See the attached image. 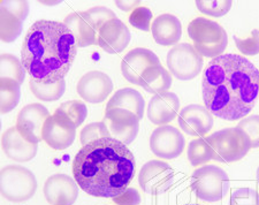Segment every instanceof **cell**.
I'll list each match as a JSON object with an SVG mask.
<instances>
[{
  "label": "cell",
  "instance_id": "f546056e",
  "mask_svg": "<svg viewBox=\"0 0 259 205\" xmlns=\"http://www.w3.org/2000/svg\"><path fill=\"white\" fill-rule=\"evenodd\" d=\"M56 112L68 118L76 128L84 122L88 116V107L81 100H68L62 103Z\"/></svg>",
  "mask_w": 259,
  "mask_h": 205
},
{
  "label": "cell",
  "instance_id": "d6a6232c",
  "mask_svg": "<svg viewBox=\"0 0 259 205\" xmlns=\"http://www.w3.org/2000/svg\"><path fill=\"white\" fill-rule=\"evenodd\" d=\"M236 48L244 56H257L259 53V30L253 29L249 37L241 38V37L234 36Z\"/></svg>",
  "mask_w": 259,
  "mask_h": 205
},
{
  "label": "cell",
  "instance_id": "d6986e66",
  "mask_svg": "<svg viewBox=\"0 0 259 205\" xmlns=\"http://www.w3.org/2000/svg\"><path fill=\"white\" fill-rule=\"evenodd\" d=\"M180 110V99L174 93L167 91L154 95L148 106V119L156 126H165L172 122Z\"/></svg>",
  "mask_w": 259,
  "mask_h": 205
},
{
  "label": "cell",
  "instance_id": "9c48e42d",
  "mask_svg": "<svg viewBox=\"0 0 259 205\" xmlns=\"http://www.w3.org/2000/svg\"><path fill=\"white\" fill-rule=\"evenodd\" d=\"M139 183L146 194H165L174 183V171L165 161L150 160L142 166Z\"/></svg>",
  "mask_w": 259,
  "mask_h": 205
},
{
  "label": "cell",
  "instance_id": "7c38bea8",
  "mask_svg": "<svg viewBox=\"0 0 259 205\" xmlns=\"http://www.w3.org/2000/svg\"><path fill=\"white\" fill-rule=\"evenodd\" d=\"M150 149L158 158L175 159L185 150V137L173 126H159L150 137Z\"/></svg>",
  "mask_w": 259,
  "mask_h": 205
},
{
  "label": "cell",
  "instance_id": "d4e9b609",
  "mask_svg": "<svg viewBox=\"0 0 259 205\" xmlns=\"http://www.w3.org/2000/svg\"><path fill=\"white\" fill-rule=\"evenodd\" d=\"M21 85L12 78H0V112L6 114L18 106L21 98Z\"/></svg>",
  "mask_w": 259,
  "mask_h": 205
},
{
  "label": "cell",
  "instance_id": "e0dca14e",
  "mask_svg": "<svg viewBox=\"0 0 259 205\" xmlns=\"http://www.w3.org/2000/svg\"><path fill=\"white\" fill-rule=\"evenodd\" d=\"M160 65L159 58L151 50L137 48L129 51L121 62V70L124 78L133 85L140 86L143 73L150 67Z\"/></svg>",
  "mask_w": 259,
  "mask_h": 205
},
{
  "label": "cell",
  "instance_id": "ab89813d",
  "mask_svg": "<svg viewBox=\"0 0 259 205\" xmlns=\"http://www.w3.org/2000/svg\"><path fill=\"white\" fill-rule=\"evenodd\" d=\"M140 4L141 2H139V0H135V2H120V0H118V2H115V5L123 12H133L137 7H140Z\"/></svg>",
  "mask_w": 259,
  "mask_h": 205
},
{
  "label": "cell",
  "instance_id": "52a82bcc",
  "mask_svg": "<svg viewBox=\"0 0 259 205\" xmlns=\"http://www.w3.org/2000/svg\"><path fill=\"white\" fill-rule=\"evenodd\" d=\"M37 190V181L31 171L20 165H7L0 173V191L4 198L19 203L30 199Z\"/></svg>",
  "mask_w": 259,
  "mask_h": 205
},
{
  "label": "cell",
  "instance_id": "8992f818",
  "mask_svg": "<svg viewBox=\"0 0 259 205\" xmlns=\"http://www.w3.org/2000/svg\"><path fill=\"white\" fill-rule=\"evenodd\" d=\"M190 187L199 199L218 202L229 189V178L223 169L215 165H204L191 174Z\"/></svg>",
  "mask_w": 259,
  "mask_h": 205
},
{
  "label": "cell",
  "instance_id": "f35d334b",
  "mask_svg": "<svg viewBox=\"0 0 259 205\" xmlns=\"http://www.w3.org/2000/svg\"><path fill=\"white\" fill-rule=\"evenodd\" d=\"M113 200L119 205H139L141 203V196L135 188H127L126 191L113 198Z\"/></svg>",
  "mask_w": 259,
  "mask_h": 205
},
{
  "label": "cell",
  "instance_id": "ba28073f",
  "mask_svg": "<svg viewBox=\"0 0 259 205\" xmlns=\"http://www.w3.org/2000/svg\"><path fill=\"white\" fill-rule=\"evenodd\" d=\"M166 64L173 76L181 81H189L199 75L203 67V58L196 51L194 45L182 43L169 50Z\"/></svg>",
  "mask_w": 259,
  "mask_h": 205
},
{
  "label": "cell",
  "instance_id": "f1b7e54d",
  "mask_svg": "<svg viewBox=\"0 0 259 205\" xmlns=\"http://www.w3.org/2000/svg\"><path fill=\"white\" fill-rule=\"evenodd\" d=\"M29 87L36 98L44 100V102H54L64 96L66 91V81L62 79L56 85H41V83L36 82L35 79H30Z\"/></svg>",
  "mask_w": 259,
  "mask_h": 205
},
{
  "label": "cell",
  "instance_id": "e575fe53",
  "mask_svg": "<svg viewBox=\"0 0 259 205\" xmlns=\"http://www.w3.org/2000/svg\"><path fill=\"white\" fill-rule=\"evenodd\" d=\"M152 21V12L150 8L140 6L136 10H134L131 16H129V22L133 27L140 29L142 31H149L151 29Z\"/></svg>",
  "mask_w": 259,
  "mask_h": 205
},
{
  "label": "cell",
  "instance_id": "b9f144b4",
  "mask_svg": "<svg viewBox=\"0 0 259 205\" xmlns=\"http://www.w3.org/2000/svg\"><path fill=\"white\" fill-rule=\"evenodd\" d=\"M257 183L259 185V167L257 169Z\"/></svg>",
  "mask_w": 259,
  "mask_h": 205
},
{
  "label": "cell",
  "instance_id": "44dd1931",
  "mask_svg": "<svg viewBox=\"0 0 259 205\" xmlns=\"http://www.w3.org/2000/svg\"><path fill=\"white\" fill-rule=\"evenodd\" d=\"M64 23L73 33L77 48H87L98 44V31L85 12H74L64 20Z\"/></svg>",
  "mask_w": 259,
  "mask_h": 205
},
{
  "label": "cell",
  "instance_id": "5bb4252c",
  "mask_svg": "<svg viewBox=\"0 0 259 205\" xmlns=\"http://www.w3.org/2000/svg\"><path fill=\"white\" fill-rule=\"evenodd\" d=\"M113 90V82L107 74L91 70L83 75L77 83V94L87 103L99 104Z\"/></svg>",
  "mask_w": 259,
  "mask_h": 205
},
{
  "label": "cell",
  "instance_id": "2e32d148",
  "mask_svg": "<svg viewBox=\"0 0 259 205\" xmlns=\"http://www.w3.org/2000/svg\"><path fill=\"white\" fill-rule=\"evenodd\" d=\"M179 126L190 136H204L211 131L214 121L205 106L191 104L183 107L178 116Z\"/></svg>",
  "mask_w": 259,
  "mask_h": 205
},
{
  "label": "cell",
  "instance_id": "30bf717a",
  "mask_svg": "<svg viewBox=\"0 0 259 205\" xmlns=\"http://www.w3.org/2000/svg\"><path fill=\"white\" fill-rule=\"evenodd\" d=\"M50 116L49 110L41 104H29L19 112L16 128L27 141L38 144L43 141V128Z\"/></svg>",
  "mask_w": 259,
  "mask_h": 205
},
{
  "label": "cell",
  "instance_id": "d590c367",
  "mask_svg": "<svg viewBox=\"0 0 259 205\" xmlns=\"http://www.w3.org/2000/svg\"><path fill=\"white\" fill-rule=\"evenodd\" d=\"M87 13L91 19V22L94 23L96 30L98 32L106 22L116 19V15L114 12L110 10V8L104 7V6H96V7L90 8V10L87 11Z\"/></svg>",
  "mask_w": 259,
  "mask_h": 205
},
{
  "label": "cell",
  "instance_id": "277c9868",
  "mask_svg": "<svg viewBox=\"0 0 259 205\" xmlns=\"http://www.w3.org/2000/svg\"><path fill=\"white\" fill-rule=\"evenodd\" d=\"M188 35L194 48L200 56L214 58L221 56L228 45V36L225 29L215 21L196 18L188 26Z\"/></svg>",
  "mask_w": 259,
  "mask_h": 205
},
{
  "label": "cell",
  "instance_id": "836d02e7",
  "mask_svg": "<svg viewBox=\"0 0 259 205\" xmlns=\"http://www.w3.org/2000/svg\"><path fill=\"white\" fill-rule=\"evenodd\" d=\"M236 127L248 135L251 149L259 148V115H250L249 118L240 120Z\"/></svg>",
  "mask_w": 259,
  "mask_h": 205
},
{
  "label": "cell",
  "instance_id": "74e56055",
  "mask_svg": "<svg viewBox=\"0 0 259 205\" xmlns=\"http://www.w3.org/2000/svg\"><path fill=\"white\" fill-rule=\"evenodd\" d=\"M0 8H4L10 12L16 18L24 21L29 14V3L28 2H4L0 3Z\"/></svg>",
  "mask_w": 259,
  "mask_h": 205
},
{
  "label": "cell",
  "instance_id": "484cf974",
  "mask_svg": "<svg viewBox=\"0 0 259 205\" xmlns=\"http://www.w3.org/2000/svg\"><path fill=\"white\" fill-rule=\"evenodd\" d=\"M23 21L0 8V37L4 43H13L22 32Z\"/></svg>",
  "mask_w": 259,
  "mask_h": 205
},
{
  "label": "cell",
  "instance_id": "ac0fdd59",
  "mask_svg": "<svg viewBox=\"0 0 259 205\" xmlns=\"http://www.w3.org/2000/svg\"><path fill=\"white\" fill-rule=\"evenodd\" d=\"M131 30L118 18L106 22L98 32V45L110 54L121 53L131 43Z\"/></svg>",
  "mask_w": 259,
  "mask_h": 205
},
{
  "label": "cell",
  "instance_id": "6da1fadb",
  "mask_svg": "<svg viewBox=\"0 0 259 205\" xmlns=\"http://www.w3.org/2000/svg\"><path fill=\"white\" fill-rule=\"evenodd\" d=\"M202 95L212 115L226 121L242 120L259 98V70L239 54H221L207 64Z\"/></svg>",
  "mask_w": 259,
  "mask_h": 205
},
{
  "label": "cell",
  "instance_id": "1f68e13d",
  "mask_svg": "<svg viewBox=\"0 0 259 205\" xmlns=\"http://www.w3.org/2000/svg\"><path fill=\"white\" fill-rule=\"evenodd\" d=\"M104 137H111V135L106 124L103 121V122H93L87 125V126L82 129L80 139L82 145H85L88 143H90V142L104 139Z\"/></svg>",
  "mask_w": 259,
  "mask_h": 205
},
{
  "label": "cell",
  "instance_id": "8fae6325",
  "mask_svg": "<svg viewBox=\"0 0 259 205\" xmlns=\"http://www.w3.org/2000/svg\"><path fill=\"white\" fill-rule=\"evenodd\" d=\"M140 118L133 112L122 108H112L105 113L104 122L113 139L124 145L132 144L137 137L140 129Z\"/></svg>",
  "mask_w": 259,
  "mask_h": 205
},
{
  "label": "cell",
  "instance_id": "ffe728a7",
  "mask_svg": "<svg viewBox=\"0 0 259 205\" xmlns=\"http://www.w3.org/2000/svg\"><path fill=\"white\" fill-rule=\"evenodd\" d=\"M3 150L8 158L18 162L32 160L38 151V144L31 143L21 135L16 126L8 128L3 134Z\"/></svg>",
  "mask_w": 259,
  "mask_h": 205
},
{
  "label": "cell",
  "instance_id": "9a60e30c",
  "mask_svg": "<svg viewBox=\"0 0 259 205\" xmlns=\"http://www.w3.org/2000/svg\"><path fill=\"white\" fill-rule=\"evenodd\" d=\"M43 192L50 205H73L78 197V188L75 180L61 173L48 178Z\"/></svg>",
  "mask_w": 259,
  "mask_h": 205
},
{
  "label": "cell",
  "instance_id": "83f0119b",
  "mask_svg": "<svg viewBox=\"0 0 259 205\" xmlns=\"http://www.w3.org/2000/svg\"><path fill=\"white\" fill-rule=\"evenodd\" d=\"M0 74L2 78H12L22 85L26 76V69L22 61L14 54L3 53L0 57Z\"/></svg>",
  "mask_w": 259,
  "mask_h": 205
},
{
  "label": "cell",
  "instance_id": "cb8c5ba5",
  "mask_svg": "<svg viewBox=\"0 0 259 205\" xmlns=\"http://www.w3.org/2000/svg\"><path fill=\"white\" fill-rule=\"evenodd\" d=\"M172 83L173 79L170 74L160 64L150 67L145 70L141 77L140 86L149 94L159 95L167 93L172 87Z\"/></svg>",
  "mask_w": 259,
  "mask_h": 205
},
{
  "label": "cell",
  "instance_id": "3957f363",
  "mask_svg": "<svg viewBox=\"0 0 259 205\" xmlns=\"http://www.w3.org/2000/svg\"><path fill=\"white\" fill-rule=\"evenodd\" d=\"M77 44L64 22L36 21L24 37L21 61L31 79L56 85L65 79L77 56Z\"/></svg>",
  "mask_w": 259,
  "mask_h": 205
},
{
  "label": "cell",
  "instance_id": "8d00e7d4",
  "mask_svg": "<svg viewBox=\"0 0 259 205\" xmlns=\"http://www.w3.org/2000/svg\"><path fill=\"white\" fill-rule=\"evenodd\" d=\"M231 205H259V192L251 188H240L232 192Z\"/></svg>",
  "mask_w": 259,
  "mask_h": 205
},
{
  "label": "cell",
  "instance_id": "4dcf8cb0",
  "mask_svg": "<svg viewBox=\"0 0 259 205\" xmlns=\"http://www.w3.org/2000/svg\"><path fill=\"white\" fill-rule=\"evenodd\" d=\"M200 13L213 16V18H221L226 15L232 10V0H215V2H207V0H197L196 2Z\"/></svg>",
  "mask_w": 259,
  "mask_h": 205
},
{
  "label": "cell",
  "instance_id": "7bdbcfd3",
  "mask_svg": "<svg viewBox=\"0 0 259 205\" xmlns=\"http://www.w3.org/2000/svg\"><path fill=\"white\" fill-rule=\"evenodd\" d=\"M186 205H200V204H195V203H190V204H186Z\"/></svg>",
  "mask_w": 259,
  "mask_h": 205
},
{
  "label": "cell",
  "instance_id": "603a6c76",
  "mask_svg": "<svg viewBox=\"0 0 259 205\" xmlns=\"http://www.w3.org/2000/svg\"><path fill=\"white\" fill-rule=\"evenodd\" d=\"M144 98L139 91L132 89V88H123V89L116 91L108 100L106 111L112 110V108H122V110L133 112L134 114L142 119L144 115Z\"/></svg>",
  "mask_w": 259,
  "mask_h": 205
},
{
  "label": "cell",
  "instance_id": "5b68a950",
  "mask_svg": "<svg viewBox=\"0 0 259 205\" xmlns=\"http://www.w3.org/2000/svg\"><path fill=\"white\" fill-rule=\"evenodd\" d=\"M206 141L214 152L213 160L226 164L241 160L251 149L248 135L237 127L213 133L206 137Z\"/></svg>",
  "mask_w": 259,
  "mask_h": 205
},
{
  "label": "cell",
  "instance_id": "7a4b0ae2",
  "mask_svg": "<svg viewBox=\"0 0 259 205\" xmlns=\"http://www.w3.org/2000/svg\"><path fill=\"white\" fill-rule=\"evenodd\" d=\"M134 154L113 137L83 145L73 160L75 181L94 197L115 198L126 191L135 175Z\"/></svg>",
  "mask_w": 259,
  "mask_h": 205
},
{
  "label": "cell",
  "instance_id": "7402d4cb",
  "mask_svg": "<svg viewBox=\"0 0 259 205\" xmlns=\"http://www.w3.org/2000/svg\"><path fill=\"white\" fill-rule=\"evenodd\" d=\"M151 31L156 43L169 47L178 45V42L181 39L182 26L175 15L161 14L152 22Z\"/></svg>",
  "mask_w": 259,
  "mask_h": 205
},
{
  "label": "cell",
  "instance_id": "60d3db41",
  "mask_svg": "<svg viewBox=\"0 0 259 205\" xmlns=\"http://www.w3.org/2000/svg\"><path fill=\"white\" fill-rule=\"evenodd\" d=\"M41 4H44V5H58V4H60L61 2H40Z\"/></svg>",
  "mask_w": 259,
  "mask_h": 205
},
{
  "label": "cell",
  "instance_id": "4fadbf2b",
  "mask_svg": "<svg viewBox=\"0 0 259 205\" xmlns=\"http://www.w3.org/2000/svg\"><path fill=\"white\" fill-rule=\"evenodd\" d=\"M76 127L68 118L54 113L47 120L43 128V141L54 150H65L74 143Z\"/></svg>",
  "mask_w": 259,
  "mask_h": 205
},
{
  "label": "cell",
  "instance_id": "4316f807",
  "mask_svg": "<svg viewBox=\"0 0 259 205\" xmlns=\"http://www.w3.org/2000/svg\"><path fill=\"white\" fill-rule=\"evenodd\" d=\"M188 159L194 167L204 165L205 162L214 159V152L206 141V137L190 141L188 146Z\"/></svg>",
  "mask_w": 259,
  "mask_h": 205
}]
</instances>
